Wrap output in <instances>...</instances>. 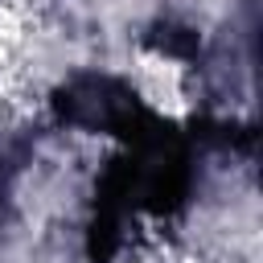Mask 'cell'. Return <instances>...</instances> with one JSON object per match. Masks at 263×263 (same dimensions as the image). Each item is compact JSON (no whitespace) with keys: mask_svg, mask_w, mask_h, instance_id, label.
Listing matches in <instances>:
<instances>
[{"mask_svg":"<svg viewBox=\"0 0 263 263\" xmlns=\"http://www.w3.org/2000/svg\"><path fill=\"white\" fill-rule=\"evenodd\" d=\"M136 90L144 95V103H152L164 115H181L189 111V86H185V66L173 62L168 53H136Z\"/></svg>","mask_w":263,"mask_h":263,"instance_id":"obj_1","label":"cell"}]
</instances>
